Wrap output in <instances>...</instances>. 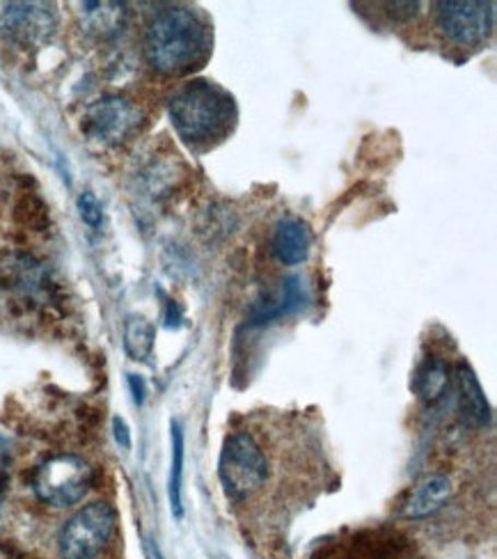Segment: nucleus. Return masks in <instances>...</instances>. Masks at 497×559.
<instances>
[{
	"instance_id": "f257e3e1",
	"label": "nucleus",
	"mask_w": 497,
	"mask_h": 559,
	"mask_svg": "<svg viewBox=\"0 0 497 559\" xmlns=\"http://www.w3.org/2000/svg\"><path fill=\"white\" fill-rule=\"evenodd\" d=\"M211 56V28L191 8L158 12L145 33V58L165 76H186Z\"/></svg>"
},
{
	"instance_id": "f03ea898",
	"label": "nucleus",
	"mask_w": 497,
	"mask_h": 559,
	"mask_svg": "<svg viewBox=\"0 0 497 559\" xmlns=\"http://www.w3.org/2000/svg\"><path fill=\"white\" fill-rule=\"evenodd\" d=\"M168 112L175 131L191 150L221 145L236 124L234 97L211 81H191L170 97Z\"/></svg>"
},
{
	"instance_id": "7ed1b4c3",
	"label": "nucleus",
	"mask_w": 497,
	"mask_h": 559,
	"mask_svg": "<svg viewBox=\"0 0 497 559\" xmlns=\"http://www.w3.org/2000/svg\"><path fill=\"white\" fill-rule=\"evenodd\" d=\"M218 477L227 500L244 504L255 498L271 477V461L262 442L250 431L227 436L218 459Z\"/></svg>"
},
{
	"instance_id": "20e7f679",
	"label": "nucleus",
	"mask_w": 497,
	"mask_h": 559,
	"mask_svg": "<svg viewBox=\"0 0 497 559\" xmlns=\"http://www.w3.org/2000/svg\"><path fill=\"white\" fill-rule=\"evenodd\" d=\"M94 484L90 463L76 454H58L44 461L33 479V488L42 502L67 509L81 502Z\"/></svg>"
},
{
	"instance_id": "39448f33",
	"label": "nucleus",
	"mask_w": 497,
	"mask_h": 559,
	"mask_svg": "<svg viewBox=\"0 0 497 559\" xmlns=\"http://www.w3.org/2000/svg\"><path fill=\"white\" fill-rule=\"evenodd\" d=\"M117 514L108 502H90L71 516L58 537L62 559H97L115 530Z\"/></svg>"
},
{
	"instance_id": "423d86ee",
	"label": "nucleus",
	"mask_w": 497,
	"mask_h": 559,
	"mask_svg": "<svg viewBox=\"0 0 497 559\" xmlns=\"http://www.w3.org/2000/svg\"><path fill=\"white\" fill-rule=\"evenodd\" d=\"M140 108L125 97H106L94 102L81 122L83 133L99 145H120L140 127Z\"/></svg>"
},
{
	"instance_id": "0eeeda50",
	"label": "nucleus",
	"mask_w": 497,
	"mask_h": 559,
	"mask_svg": "<svg viewBox=\"0 0 497 559\" xmlns=\"http://www.w3.org/2000/svg\"><path fill=\"white\" fill-rule=\"evenodd\" d=\"M438 28L459 44H480L493 31V3L477 0H440L436 3Z\"/></svg>"
},
{
	"instance_id": "6e6552de",
	"label": "nucleus",
	"mask_w": 497,
	"mask_h": 559,
	"mask_svg": "<svg viewBox=\"0 0 497 559\" xmlns=\"http://www.w3.org/2000/svg\"><path fill=\"white\" fill-rule=\"evenodd\" d=\"M56 28L54 12L46 5L14 3L0 16V31L19 44H37L49 37Z\"/></svg>"
},
{
	"instance_id": "1a4fd4ad",
	"label": "nucleus",
	"mask_w": 497,
	"mask_h": 559,
	"mask_svg": "<svg viewBox=\"0 0 497 559\" xmlns=\"http://www.w3.org/2000/svg\"><path fill=\"white\" fill-rule=\"evenodd\" d=\"M49 271L26 250H0V289L37 292L46 285Z\"/></svg>"
},
{
	"instance_id": "9d476101",
	"label": "nucleus",
	"mask_w": 497,
	"mask_h": 559,
	"mask_svg": "<svg viewBox=\"0 0 497 559\" xmlns=\"http://www.w3.org/2000/svg\"><path fill=\"white\" fill-rule=\"evenodd\" d=\"M452 493H454V486L449 477H445V475L426 477L413 488L406 502L401 504V519H406V521L429 519L431 514H436V511H440L447 504V500L452 498Z\"/></svg>"
},
{
	"instance_id": "9b49d317",
	"label": "nucleus",
	"mask_w": 497,
	"mask_h": 559,
	"mask_svg": "<svg viewBox=\"0 0 497 559\" xmlns=\"http://www.w3.org/2000/svg\"><path fill=\"white\" fill-rule=\"evenodd\" d=\"M457 390H459V413L463 423L472 429H484L490 425V404L477 381L475 371L468 362L457 367Z\"/></svg>"
},
{
	"instance_id": "f8f14e48",
	"label": "nucleus",
	"mask_w": 497,
	"mask_h": 559,
	"mask_svg": "<svg viewBox=\"0 0 497 559\" xmlns=\"http://www.w3.org/2000/svg\"><path fill=\"white\" fill-rule=\"evenodd\" d=\"M271 246H273V254L277 262L287 264V266L303 264L307 258H310L312 231H310V227H307V223H303L298 218H287V221L277 223Z\"/></svg>"
},
{
	"instance_id": "ddd939ff",
	"label": "nucleus",
	"mask_w": 497,
	"mask_h": 559,
	"mask_svg": "<svg viewBox=\"0 0 497 559\" xmlns=\"http://www.w3.org/2000/svg\"><path fill=\"white\" fill-rule=\"evenodd\" d=\"M452 385V371L440 358H426L413 377V392L424 404H436Z\"/></svg>"
},
{
	"instance_id": "4468645a",
	"label": "nucleus",
	"mask_w": 497,
	"mask_h": 559,
	"mask_svg": "<svg viewBox=\"0 0 497 559\" xmlns=\"http://www.w3.org/2000/svg\"><path fill=\"white\" fill-rule=\"evenodd\" d=\"M85 28L97 37H115L127 23V8L122 3H83Z\"/></svg>"
},
{
	"instance_id": "2eb2a0df",
	"label": "nucleus",
	"mask_w": 497,
	"mask_h": 559,
	"mask_svg": "<svg viewBox=\"0 0 497 559\" xmlns=\"http://www.w3.org/2000/svg\"><path fill=\"white\" fill-rule=\"evenodd\" d=\"M154 325L145 317H129L125 325V352L131 360H147L154 352Z\"/></svg>"
},
{
	"instance_id": "dca6fc26",
	"label": "nucleus",
	"mask_w": 497,
	"mask_h": 559,
	"mask_svg": "<svg viewBox=\"0 0 497 559\" xmlns=\"http://www.w3.org/2000/svg\"><path fill=\"white\" fill-rule=\"evenodd\" d=\"M14 223L26 231H46L51 227L49 206L35 193H21L14 204Z\"/></svg>"
},
{
	"instance_id": "f3484780",
	"label": "nucleus",
	"mask_w": 497,
	"mask_h": 559,
	"mask_svg": "<svg viewBox=\"0 0 497 559\" xmlns=\"http://www.w3.org/2000/svg\"><path fill=\"white\" fill-rule=\"evenodd\" d=\"M181 484H184V431L173 423V471H170V504L175 516L181 519Z\"/></svg>"
},
{
	"instance_id": "a211bd4d",
	"label": "nucleus",
	"mask_w": 497,
	"mask_h": 559,
	"mask_svg": "<svg viewBox=\"0 0 497 559\" xmlns=\"http://www.w3.org/2000/svg\"><path fill=\"white\" fill-rule=\"evenodd\" d=\"M79 212H81V218H83L90 227H99L102 221H104L102 204H99L97 195L90 193V191L81 193V198H79Z\"/></svg>"
},
{
	"instance_id": "6ab92c4d",
	"label": "nucleus",
	"mask_w": 497,
	"mask_h": 559,
	"mask_svg": "<svg viewBox=\"0 0 497 559\" xmlns=\"http://www.w3.org/2000/svg\"><path fill=\"white\" fill-rule=\"evenodd\" d=\"M386 8H390V10H388V14H390L392 19H397V21H406V19H411V16H415V14H417L419 3H388Z\"/></svg>"
},
{
	"instance_id": "aec40b11",
	"label": "nucleus",
	"mask_w": 497,
	"mask_h": 559,
	"mask_svg": "<svg viewBox=\"0 0 497 559\" xmlns=\"http://www.w3.org/2000/svg\"><path fill=\"white\" fill-rule=\"evenodd\" d=\"M113 429H115L117 442H120V445H122L125 450H129V448H131V436H129V427H127L125 419H122V417H115V419H113Z\"/></svg>"
},
{
	"instance_id": "412c9836",
	"label": "nucleus",
	"mask_w": 497,
	"mask_h": 559,
	"mask_svg": "<svg viewBox=\"0 0 497 559\" xmlns=\"http://www.w3.org/2000/svg\"><path fill=\"white\" fill-rule=\"evenodd\" d=\"M129 383H131V388H133V392H135V394H133L135 402L142 404V397H145V385H142V381H140L138 377H131Z\"/></svg>"
}]
</instances>
